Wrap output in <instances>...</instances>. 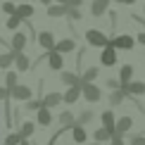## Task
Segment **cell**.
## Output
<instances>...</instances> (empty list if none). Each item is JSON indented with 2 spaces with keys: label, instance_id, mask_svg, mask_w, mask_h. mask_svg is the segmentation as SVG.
Returning a JSON list of instances; mask_svg holds the SVG:
<instances>
[{
  "label": "cell",
  "instance_id": "35",
  "mask_svg": "<svg viewBox=\"0 0 145 145\" xmlns=\"http://www.w3.org/2000/svg\"><path fill=\"white\" fill-rule=\"evenodd\" d=\"M26 107H29V110H40V102H38V100H29Z\"/></svg>",
  "mask_w": 145,
  "mask_h": 145
},
{
  "label": "cell",
  "instance_id": "3",
  "mask_svg": "<svg viewBox=\"0 0 145 145\" xmlns=\"http://www.w3.org/2000/svg\"><path fill=\"white\" fill-rule=\"evenodd\" d=\"M100 62L105 64V67H112V64L117 62V52H114V48H112V45H107L105 50H102V55H100Z\"/></svg>",
  "mask_w": 145,
  "mask_h": 145
},
{
  "label": "cell",
  "instance_id": "13",
  "mask_svg": "<svg viewBox=\"0 0 145 145\" xmlns=\"http://www.w3.org/2000/svg\"><path fill=\"white\" fill-rule=\"evenodd\" d=\"M14 62H17V69H19V71H26L29 67H31L29 57H26V55H22V52H14Z\"/></svg>",
  "mask_w": 145,
  "mask_h": 145
},
{
  "label": "cell",
  "instance_id": "14",
  "mask_svg": "<svg viewBox=\"0 0 145 145\" xmlns=\"http://www.w3.org/2000/svg\"><path fill=\"white\" fill-rule=\"evenodd\" d=\"M48 64H50V69H62V55L52 50L50 55H48Z\"/></svg>",
  "mask_w": 145,
  "mask_h": 145
},
{
  "label": "cell",
  "instance_id": "28",
  "mask_svg": "<svg viewBox=\"0 0 145 145\" xmlns=\"http://www.w3.org/2000/svg\"><path fill=\"white\" fill-rule=\"evenodd\" d=\"M107 138H112V136L107 133L105 129H98V131H95V143H102V140H107Z\"/></svg>",
  "mask_w": 145,
  "mask_h": 145
},
{
  "label": "cell",
  "instance_id": "18",
  "mask_svg": "<svg viewBox=\"0 0 145 145\" xmlns=\"http://www.w3.org/2000/svg\"><path fill=\"white\" fill-rule=\"evenodd\" d=\"M90 119H93V112L86 110V112H81V117H78V119H74V126H81V129H83L86 124H90Z\"/></svg>",
  "mask_w": 145,
  "mask_h": 145
},
{
  "label": "cell",
  "instance_id": "15",
  "mask_svg": "<svg viewBox=\"0 0 145 145\" xmlns=\"http://www.w3.org/2000/svg\"><path fill=\"white\" fill-rule=\"evenodd\" d=\"M124 93H131V95H140V93H145V83H140V81H136V83H129V86L124 88Z\"/></svg>",
  "mask_w": 145,
  "mask_h": 145
},
{
  "label": "cell",
  "instance_id": "8",
  "mask_svg": "<svg viewBox=\"0 0 145 145\" xmlns=\"http://www.w3.org/2000/svg\"><path fill=\"white\" fill-rule=\"evenodd\" d=\"M38 43L43 48H48V50H52V48H55V36H52L50 31H40L38 33Z\"/></svg>",
  "mask_w": 145,
  "mask_h": 145
},
{
  "label": "cell",
  "instance_id": "27",
  "mask_svg": "<svg viewBox=\"0 0 145 145\" xmlns=\"http://www.w3.org/2000/svg\"><path fill=\"white\" fill-rule=\"evenodd\" d=\"M22 143V136L19 133H10L7 138H5V145H19Z\"/></svg>",
  "mask_w": 145,
  "mask_h": 145
},
{
  "label": "cell",
  "instance_id": "41",
  "mask_svg": "<svg viewBox=\"0 0 145 145\" xmlns=\"http://www.w3.org/2000/svg\"><path fill=\"white\" fill-rule=\"evenodd\" d=\"M117 3H121V5H133L136 0H117Z\"/></svg>",
  "mask_w": 145,
  "mask_h": 145
},
{
  "label": "cell",
  "instance_id": "21",
  "mask_svg": "<svg viewBox=\"0 0 145 145\" xmlns=\"http://www.w3.org/2000/svg\"><path fill=\"white\" fill-rule=\"evenodd\" d=\"M38 121L43 124V126H50V121H52V117H50V110L40 107V112H38Z\"/></svg>",
  "mask_w": 145,
  "mask_h": 145
},
{
  "label": "cell",
  "instance_id": "11",
  "mask_svg": "<svg viewBox=\"0 0 145 145\" xmlns=\"http://www.w3.org/2000/svg\"><path fill=\"white\" fill-rule=\"evenodd\" d=\"M14 14L19 19H29V17H33V7L31 5H19V7H14Z\"/></svg>",
  "mask_w": 145,
  "mask_h": 145
},
{
  "label": "cell",
  "instance_id": "9",
  "mask_svg": "<svg viewBox=\"0 0 145 145\" xmlns=\"http://www.w3.org/2000/svg\"><path fill=\"white\" fill-rule=\"evenodd\" d=\"M26 45V33H14V38H12V52H22V48Z\"/></svg>",
  "mask_w": 145,
  "mask_h": 145
},
{
  "label": "cell",
  "instance_id": "1",
  "mask_svg": "<svg viewBox=\"0 0 145 145\" xmlns=\"http://www.w3.org/2000/svg\"><path fill=\"white\" fill-rule=\"evenodd\" d=\"M86 40L90 45H98V48H107V45H110V38H107L102 31H95V29L86 31Z\"/></svg>",
  "mask_w": 145,
  "mask_h": 145
},
{
  "label": "cell",
  "instance_id": "17",
  "mask_svg": "<svg viewBox=\"0 0 145 145\" xmlns=\"http://www.w3.org/2000/svg\"><path fill=\"white\" fill-rule=\"evenodd\" d=\"M131 74H133V67L124 64V67H121V71H119V76H121V86H124V88L129 86V78H131ZM124 88H121V90H124Z\"/></svg>",
  "mask_w": 145,
  "mask_h": 145
},
{
  "label": "cell",
  "instance_id": "38",
  "mask_svg": "<svg viewBox=\"0 0 145 145\" xmlns=\"http://www.w3.org/2000/svg\"><path fill=\"white\" fill-rule=\"evenodd\" d=\"M112 145H124V140L119 136H112Z\"/></svg>",
  "mask_w": 145,
  "mask_h": 145
},
{
  "label": "cell",
  "instance_id": "16",
  "mask_svg": "<svg viewBox=\"0 0 145 145\" xmlns=\"http://www.w3.org/2000/svg\"><path fill=\"white\" fill-rule=\"evenodd\" d=\"M59 100H62V95H59V93H50V95H45V100H43V107H45V110H50V107H55Z\"/></svg>",
  "mask_w": 145,
  "mask_h": 145
},
{
  "label": "cell",
  "instance_id": "29",
  "mask_svg": "<svg viewBox=\"0 0 145 145\" xmlns=\"http://www.w3.org/2000/svg\"><path fill=\"white\" fill-rule=\"evenodd\" d=\"M110 100H112V105H119V102L124 100V90H114V93L110 95Z\"/></svg>",
  "mask_w": 145,
  "mask_h": 145
},
{
  "label": "cell",
  "instance_id": "40",
  "mask_svg": "<svg viewBox=\"0 0 145 145\" xmlns=\"http://www.w3.org/2000/svg\"><path fill=\"white\" fill-rule=\"evenodd\" d=\"M138 43H143V45H145V31H143V33H138Z\"/></svg>",
  "mask_w": 145,
  "mask_h": 145
},
{
  "label": "cell",
  "instance_id": "7",
  "mask_svg": "<svg viewBox=\"0 0 145 145\" xmlns=\"http://www.w3.org/2000/svg\"><path fill=\"white\" fill-rule=\"evenodd\" d=\"M10 93H12V98H17V100H31V88H26V86H14Z\"/></svg>",
  "mask_w": 145,
  "mask_h": 145
},
{
  "label": "cell",
  "instance_id": "24",
  "mask_svg": "<svg viewBox=\"0 0 145 145\" xmlns=\"http://www.w3.org/2000/svg\"><path fill=\"white\" fill-rule=\"evenodd\" d=\"M12 62H14V52H10V55H0V69H7Z\"/></svg>",
  "mask_w": 145,
  "mask_h": 145
},
{
  "label": "cell",
  "instance_id": "23",
  "mask_svg": "<svg viewBox=\"0 0 145 145\" xmlns=\"http://www.w3.org/2000/svg\"><path fill=\"white\" fill-rule=\"evenodd\" d=\"M33 129H36L33 121H24V124H22V133H19V136H22V138H29V136L33 133Z\"/></svg>",
  "mask_w": 145,
  "mask_h": 145
},
{
  "label": "cell",
  "instance_id": "4",
  "mask_svg": "<svg viewBox=\"0 0 145 145\" xmlns=\"http://www.w3.org/2000/svg\"><path fill=\"white\" fill-rule=\"evenodd\" d=\"M81 90H83V98H88L90 102H98V100H100V90L95 88L93 83H83Z\"/></svg>",
  "mask_w": 145,
  "mask_h": 145
},
{
  "label": "cell",
  "instance_id": "32",
  "mask_svg": "<svg viewBox=\"0 0 145 145\" xmlns=\"http://www.w3.org/2000/svg\"><path fill=\"white\" fill-rule=\"evenodd\" d=\"M19 22H22L19 17H17V14H12L10 19H7V29H17V26H19Z\"/></svg>",
  "mask_w": 145,
  "mask_h": 145
},
{
  "label": "cell",
  "instance_id": "33",
  "mask_svg": "<svg viewBox=\"0 0 145 145\" xmlns=\"http://www.w3.org/2000/svg\"><path fill=\"white\" fill-rule=\"evenodd\" d=\"M3 12H7V14H14V3H3Z\"/></svg>",
  "mask_w": 145,
  "mask_h": 145
},
{
  "label": "cell",
  "instance_id": "43",
  "mask_svg": "<svg viewBox=\"0 0 145 145\" xmlns=\"http://www.w3.org/2000/svg\"><path fill=\"white\" fill-rule=\"evenodd\" d=\"M40 3H43V5H48V7H50V3H52V0H40Z\"/></svg>",
  "mask_w": 145,
  "mask_h": 145
},
{
  "label": "cell",
  "instance_id": "6",
  "mask_svg": "<svg viewBox=\"0 0 145 145\" xmlns=\"http://www.w3.org/2000/svg\"><path fill=\"white\" fill-rule=\"evenodd\" d=\"M112 48H126V50H131L133 48V38L131 36H117L114 40H110Z\"/></svg>",
  "mask_w": 145,
  "mask_h": 145
},
{
  "label": "cell",
  "instance_id": "30",
  "mask_svg": "<svg viewBox=\"0 0 145 145\" xmlns=\"http://www.w3.org/2000/svg\"><path fill=\"white\" fill-rule=\"evenodd\" d=\"M59 121H62L64 126H74V117H71V112H64L62 117H59Z\"/></svg>",
  "mask_w": 145,
  "mask_h": 145
},
{
  "label": "cell",
  "instance_id": "20",
  "mask_svg": "<svg viewBox=\"0 0 145 145\" xmlns=\"http://www.w3.org/2000/svg\"><path fill=\"white\" fill-rule=\"evenodd\" d=\"M48 14L50 17H62V14H67V7L64 5H50L48 7Z\"/></svg>",
  "mask_w": 145,
  "mask_h": 145
},
{
  "label": "cell",
  "instance_id": "25",
  "mask_svg": "<svg viewBox=\"0 0 145 145\" xmlns=\"http://www.w3.org/2000/svg\"><path fill=\"white\" fill-rule=\"evenodd\" d=\"M71 136H74V140H76V143H83V140H86V131H83L81 126H74Z\"/></svg>",
  "mask_w": 145,
  "mask_h": 145
},
{
  "label": "cell",
  "instance_id": "22",
  "mask_svg": "<svg viewBox=\"0 0 145 145\" xmlns=\"http://www.w3.org/2000/svg\"><path fill=\"white\" fill-rule=\"evenodd\" d=\"M62 81L67 83L69 88H74V86H78V78H76L74 74H71V71H64V74H62Z\"/></svg>",
  "mask_w": 145,
  "mask_h": 145
},
{
  "label": "cell",
  "instance_id": "36",
  "mask_svg": "<svg viewBox=\"0 0 145 145\" xmlns=\"http://www.w3.org/2000/svg\"><path fill=\"white\" fill-rule=\"evenodd\" d=\"M131 145H145V138L143 136H136L133 140H131Z\"/></svg>",
  "mask_w": 145,
  "mask_h": 145
},
{
  "label": "cell",
  "instance_id": "12",
  "mask_svg": "<svg viewBox=\"0 0 145 145\" xmlns=\"http://www.w3.org/2000/svg\"><path fill=\"white\" fill-rule=\"evenodd\" d=\"M71 50H74V40L71 38H64V40H59L55 45V52H59V55H62V52H71Z\"/></svg>",
  "mask_w": 145,
  "mask_h": 145
},
{
  "label": "cell",
  "instance_id": "26",
  "mask_svg": "<svg viewBox=\"0 0 145 145\" xmlns=\"http://www.w3.org/2000/svg\"><path fill=\"white\" fill-rule=\"evenodd\" d=\"M95 76H98V69H95V67L86 69V74H83V83H90V81H93Z\"/></svg>",
  "mask_w": 145,
  "mask_h": 145
},
{
  "label": "cell",
  "instance_id": "10",
  "mask_svg": "<svg viewBox=\"0 0 145 145\" xmlns=\"http://www.w3.org/2000/svg\"><path fill=\"white\" fill-rule=\"evenodd\" d=\"M78 95H81V86H74V88H69L67 93L62 95V100L71 105V102H76V100H78Z\"/></svg>",
  "mask_w": 145,
  "mask_h": 145
},
{
  "label": "cell",
  "instance_id": "19",
  "mask_svg": "<svg viewBox=\"0 0 145 145\" xmlns=\"http://www.w3.org/2000/svg\"><path fill=\"white\" fill-rule=\"evenodd\" d=\"M107 3H110V0H95V3H93V7H90V10H93V14H95V17L105 14V10H107Z\"/></svg>",
  "mask_w": 145,
  "mask_h": 145
},
{
  "label": "cell",
  "instance_id": "39",
  "mask_svg": "<svg viewBox=\"0 0 145 145\" xmlns=\"http://www.w3.org/2000/svg\"><path fill=\"white\" fill-rule=\"evenodd\" d=\"M7 95H10V90H7V88H0V100H5Z\"/></svg>",
  "mask_w": 145,
  "mask_h": 145
},
{
  "label": "cell",
  "instance_id": "42",
  "mask_svg": "<svg viewBox=\"0 0 145 145\" xmlns=\"http://www.w3.org/2000/svg\"><path fill=\"white\" fill-rule=\"evenodd\" d=\"M57 3H59V5H64V7H67V3H69V0H57Z\"/></svg>",
  "mask_w": 145,
  "mask_h": 145
},
{
  "label": "cell",
  "instance_id": "44",
  "mask_svg": "<svg viewBox=\"0 0 145 145\" xmlns=\"http://www.w3.org/2000/svg\"><path fill=\"white\" fill-rule=\"evenodd\" d=\"M19 145H29V143H26V140H22V143H19Z\"/></svg>",
  "mask_w": 145,
  "mask_h": 145
},
{
  "label": "cell",
  "instance_id": "45",
  "mask_svg": "<svg viewBox=\"0 0 145 145\" xmlns=\"http://www.w3.org/2000/svg\"><path fill=\"white\" fill-rule=\"evenodd\" d=\"M93 145H100V143H93Z\"/></svg>",
  "mask_w": 145,
  "mask_h": 145
},
{
  "label": "cell",
  "instance_id": "31",
  "mask_svg": "<svg viewBox=\"0 0 145 145\" xmlns=\"http://www.w3.org/2000/svg\"><path fill=\"white\" fill-rule=\"evenodd\" d=\"M14 86H17V74H14V71H10V74H7V90H12Z\"/></svg>",
  "mask_w": 145,
  "mask_h": 145
},
{
  "label": "cell",
  "instance_id": "2",
  "mask_svg": "<svg viewBox=\"0 0 145 145\" xmlns=\"http://www.w3.org/2000/svg\"><path fill=\"white\" fill-rule=\"evenodd\" d=\"M131 124H133V119H131V117H121L117 124H114V136L124 138V136H126V131L131 129Z\"/></svg>",
  "mask_w": 145,
  "mask_h": 145
},
{
  "label": "cell",
  "instance_id": "34",
  "mask_svg": "<svg viewBox=\"0 0 145 145\" xmlns=\"http://www.w3.org/2000/svg\"><path fill=\"white\" fill-rule=\"evenodd\" d=\"M67 14L71 17V19H81V12H78V10H71V7H67Z\"/></svg>",
  "mask_w": 145,
  "mask_h": 145
},
{
  "label": "cell",
  "instance_id": "5",
  "mask_svg": "<svg viewBox=\"0 0 145 145\" xmlns=\"http://www.w3.org/2000/svg\"><path fill=\"white\" fill-rule=\"evenodd\" d=\"M114 124H117L114 121V112H110V110L102 112V129H105L110 136H114Z\"/></svg>",
  "mask_w": 145,
  "mask_h": 145
},
{
  "label": "cell",
  "instance_id": "37",
  "mask_svg": "<svg viewBox=\"0 0 145 145\" xmlns=\"http://www.w3.org/2000/svg\"><path fill=\"white\" fill-rule=\"evenodd\" d=\"M81 3H83V0H69V3H67V7L76 10V7H78V5H81Z\"/></svg>",
  "mask_w": 145,
  "mask_h": 145
}]
</instances>
